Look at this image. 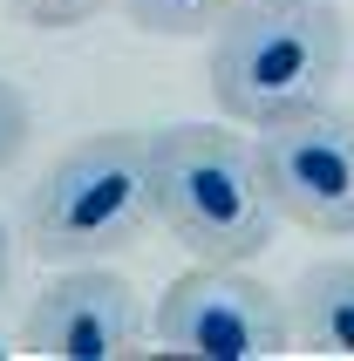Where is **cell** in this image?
<instances>
[{
    "label": "cell",
    "instance_id": "6da1fadb",
    "mask_svg": "<svg viewBox=\"0 0 354 361\" xmlns=\"http://www.w3.org/2000/svg\"><path fill=\"white\" fill-rule=\"evenodd\" d=\"M348 68V14L334 0H238L212 27V96L232 123H273L327 102Z\"/></svg>",
    "mask_w": 354,
    "mask_h": 361
},
{
    "label": "cell",
    "instance_id": "7a4b0ae2",
    "mask_svg": "<svg viewBox=\"0 0 354 361\" xmlns=\"http://www.w3.org/2000/svg\"><path fill=\"white\" fill-rule=\"evenodd\" d=\"M150 184H157V225L191 259L252 266L279 232V204L238 130L212 123L150 130Z\"/></svg>",
    "mask_w": 354,
    "mask_h": 361
},
{
    "label": "cell",
    "instance_id": "3957f363",
    "mask_svg": "<svg viewBox=\"0 0 354 361\" xmlns=\"http://www.w3.org/2000/svg\"><path fill=\"white\" fill-rule=\"evenodd\" d=\"M157 225V184H150V137L143 130H96L68 143L20 212V245L48 266H89Z\"/></svg>",
    "mask_w": 354,
    "mask_h": 361
},
{
    "label": "cell",
    "instance_id": "277c9868",
    "mask_svg": "<svg viewBox=\"0 0 354 361\" xmlns=\"http://www.w3.org/2000/svg\"><path fill=\"white\" fill-rule=\"evenodd\" d=\"M252 157L279 219L320 239H354V109L334 102L286 109L252 130Z\"/></svg>",
    "mask_w": 354,
    "mask_h": 361
},
{
    "label": "cell",
    "instance_id": "5b68a950",
    "mask_svg": "<svg viewBox=\"0 0 354 361\" xmlns=\"http://www.w3.org/2000/svg\"><path fill=\"white\" fill-rule=\"evenodd\" d=\"M150 327L164 348L205 355V361H266V355H286V341H293L286 293L225 259H197L191 273H177L164 286Z\"/></svg>",
    "mask_w": 354,
    "mask_h": 361
},
{
    "label": "cell",
    "instance_id": "8992f818",
    "mask_svg": "<svg viewBox=\"0 0 354 361\" xmlns=\"http://www.w3.org/2000/svg\"><path fill=\"white\" fill-rule=\"evenodd\" d=\"M137 334H143L137 286L123 273H102L96 259L48 280L20 321V348L48 361H109V355H130Z\"/></svg>",
    "mask_w": 354,
    "mask_h": 361
},
{
    "label": "cell",
    "instance_id": "52a82bcc",
    "mask_svg": "<svg viewBox=\"0 0 354 361\" xmlns=\"http://www.w3.org/2000/svg\"><path fill=\"white\" fill-rule=\"evenodd\" d=\"M293 341L314 355H354V259H314L286 286Z\"/></svg>",
    "mask_w": 354,
    "mask_h": 361
},
{
    "label": "cell",
    "instance_id": "ba28073f",
    "mask_svg": "<svg viewBox=\"0 0 354 361\" xmlns=\"http://www.w3.org/2000/svg\"><path fill=\"white\" fill-rule=\"evenodd\" d=\"M123 14L137 20L143 35H171V41H191V35H212L218 20L232 14L238 0H116Z\"/></svg>",
    "mask_w": 354,
    "mask_h": 361
},
{
    "label": "cell",
    "instance_id": "9c48e42d",
    "mask_svg": "<svg viewBox=\"0 0 354 361\" xmlns=\"http://www.w3.org/2000/svg\"><path fill=\"white\" fill-rule=\"evenodd\" d=\"M28 130H35V109L14 82H0V178L14 171V157L28 150Z\"/></svg>",
    "mask_w": 354,
    "mask_h": 361
},
{
    "label": "cell",
    "instance_id": "30bf717a",
    "mask_svg": "<svg viewBox=\"0 0 354 361\" xmlns=\"http://www.w3.org/2000/svg\"><path fill=\"white\" fill-rule=\"evenodd\" d=\"M28 27H82V20H96L102 7H116V0H7Z\"/></svg>",
    "mask_w": 354,
    "mask_h": 361
},
{
    "label": "cell",
    "instance_id": "8fae6325",
    "mask_svg": "<svg viewBox=\"0 0 354 361\" xmlns=\"http://www.w3.org/2000/svg\"><path fill=\"white\" fill-rule=\"evenodd\" d=\"M7 273H14V239H7V219H0V293H7Z\"/></svg>",
    "mask_w": 354,
    "mask_h": 361
}]
</instances>
